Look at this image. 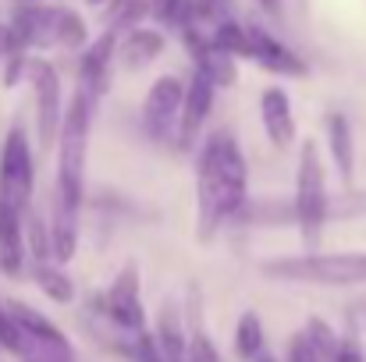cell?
Returning a JSON list of instances; mask_svg holds the SVG:
<instances>
[{"mask_svg": "<svg viewBox=\"0 0 366 362\" xmlns=\"http://www.w3.org/2000/svg\"><path fill=\"white\" fill-rule=\"evenodd\" d=\"M249 171L239 142L228 131H214L196 156V238L210 241L217 228L245 203Z\"/></svg>", "mask_w": 366, "mask_h": 362, "instance_id": "cell-1", "label": "cell"}, {"mask_svg": "<svg viewBox=\"0 0 366 362\" xmlns=\"http://www.w3.org/2000/svg\"><path fill=\"white\" fill-rule=\"evenodd\" d=\"M89 118H93V96L86 86L71 96V107L61 124V160H57V203L75 210L86 196V153H89Z\"/></svg>", "mask_w": 366, "mask_h": 362, "instance_id": "cell-2", "label": "cell"}, {"mask_svg": "<svg viewBox=\"0 0 366 362\" xmlns=\"http://www.w3.org/2000/svg\"><path fill=\"white\" fill-rule=\"evenodd\" d=\"M263 273L295 284L352 288V284H366V252H306L295 259H270L263 263Z\"/></svg>", "mask_w": 366, "mask_h": 362, "instance_id": "cell-3", "label": "cell"}, {"mask_svg": "<svg viewBox=\"0 0 366 362\" xmlns=\"http://www.w3.org/2000/svg\"><path fill=\"white\" fill-rule=\"evenodd\" d=\"M295 217H299L306 248H317L324 221H327V178H324V167H320L317 142H302L299 181H295Z\"/></svg>", "mask_w": 366, "mask_h": 362, "instance_id": "cell-4", "label": "cell"}, {"mask_svg": "<svg viewBox=\"0 0 366 362\" xmlns=\"http://www.w3.org/2000/svg\"><path fill=\"white\" fill-rule=\"evenodd\" d=\"M29 196H32V153L25 131L14 124L0 149V203L21 213L29 206Z\"/></svg>", "mask_w": 366, "mask_h": 362, "instance_id": "cell-5", "label": "cell"}, {"mask_svg": "<svg viewBox=\"0 0 366 362\" xmlns=\"http://www.w3.org/2000/svg\"><path fill=\"white\" fill-rule=\"evenodd\" d=\"M185 82L174 79V75H160L149 93H146V104H142V124L149 131V139L157 142H167L174 135V128L182 124V107H185Z\"/></svg>", "mask_w": 366, "mask_h": 362, "instance_id": "cell-6", "label": "cell"}, {"mask_svg": "<svg viewBox=\"0 0 366 362\" xmlns=\"http://www.w3.org/2000/svg\"><path fill=\"white\" fill-rule=\"evenodd\" d=\"M29 79L36 89V135H39V146L46 149L54 146V139H61V124H64L61 79L50 61H29Z\"/></svg>", "mask_w": 366, "mask_h": 362, "instance_id": "cell-7", "label": "cell"}, {"mask_svg": "<svg viewBox=\"0 0 366 362\" xmlns=\"http://www.w3.org/2000/svg\"><path fill=\"white\" fill-rule=\"evenodd\" d=\"M97 306H100V313H107L122 331L142 334L146 316H142V302H139V266H135V263H124L122 273H118L114 284H111V291H107Z\"/></svg>", "mask_w": 366, "mask_h": 362, "instance_id": "cell-8", "label": "cell"}, {"mask_svg": "<svg viewBox=\"0 0 366 362\" xmlns=\"http://www.w3.org/2000/svg\"><path fill=\"white\" fill-rule=\"evenodd\" d=\"M214 79L207 71L196 68L189 89H185V107H182V124H178V146L189 149L196 139H199V128L210 118V107H214Z\"/></svg>", "mask_w": 366, "mask_h": 362, "instance_id": "cell-9", "label": "cell"}, {"mask_svg": "<svg viewBox=\"0 0 366 362\" xmlns=\"http://www.w3.org/2000/svg\"><path fill=\"white\" fill-rule=\"evenodd\" d=\"M57 11L61 7H18L11 14V32L18 46H50L57 43Z\"/></svg>", "mask_w": 366, "mask_h": 362, "instance_id": "cell-10", "label": "cell"}, {"mask_svg": "<svg viewBox=\"0 0 366 362\" xmlns=\"http://www.w3.org/2000/svg\"><path fill=\"white\" fill-rule=\"evenodd\" d=\"M249 57L259 61L267 71H277V75H306V64L281 39L263 32L259 25H249Z\"/></svg>", "mask_w": 366, "mask_h": 362, "instance_id": "cell-11", "label": "cell"}, {"mask_svg": "<svg viewBox=\"0 0 366 362\" xmlns=\"http://www.w3.org/2000/svg\"><path fill=\"white\" fill-rule=\"evenodd\" d=\"M259 118H263V128H267V135H270V142L277 149H288L292 146V139H295V118H292V104H288L285 89H277V86L263 89V96H259Z\"/></svg>", "mask_w": 366, "mask_h": 362, "instance_id": "cell-12", "label": "cell"}, {"mask_svg": "<svg viewBox=\"0 0 366 362\" xmlns=\"http://www.w3.org/2000/svg\"><path fill=\"white\" fill-rule=\"evenodd\" d=\"M118 32L122 29H107L100 39H93V46L82 54V86L97 96V93H104L107 89V71H111V61L118 57Z\"/></svg>", "mask_w": 366, "mask_h": 362, "instance_id": "cell-13", "label": "cell"}, {"mask_svg": "<svg viewBox=\"0 0 366 362\" xmlns=\"http://www.w3.org/2000/svg\"><path fill=\"white\" fill-rule=\"evenodd\" d=\"M25 259V241H21V213L7 203H0V270L18 273Z\"/></svg>", "mask_w": 366, "mask_h": 362, "instance_id": "cell-14", "label": "cell"}, {"mask_svg": "<svg viewBox=\"0 0 366 362\" xmlns=\"http://www.w3.org/2000/svg\"><path fill=\"white\" fill-rule=\"evenodd\" d=\"M160 54H164V36L157 29H132L122 39V46H118V61L124 68H132V71L149 64V61H157Z\"/></svg>", "mask_w": 366, "mask_h": 362, "instance_id": "cell-15", "label": "cell"}, {"mask_svg": "<svg viewBox=\"0 0 366 362\" xmlns=\"http://www.w3.org/2000/svg\"><path fill=\"white\" fill-rule=\"evenodd\" d=\"M157 345L164 362H189V348H185V331H182V313L174 302H164L160 309V323H157Z\"/></svg>", "mask_w": 366, "mask_h": 362, "instance_id": "cell-16", "label": "cell"}, {"mask_svg": "<svg viewBox=\"0 0 366 362\" xmlns=\"http://www.w3.org/2000/svg\"><path fill=\"white\" fill-rule=\"evenodd\" d=\"M327 139H331V156H335V167L342 171V178L349 181L352 171H356V149H352V124L345 114H327Z\"/></svg>", "mask_w": 366, "mask_h": 362, "instance_id": "cell-17", "label": "cell"}, {"mask_svg": "<svg viewBox=\"0 0 366 362\" xmlns=\"http://www.w3.org/2000/svg\"><path fill=\"white\" fill-rule=\"evenodd\" d=\"M32 277H36V284L54 298V302H61V306H68L71 298H75V284L68 281V273L64 270H57V266H46V263H36V270H32Z\"/></svg>", "mask_w": 366, "mask_h": 362, "instance_id": "cell-18", "label": "cell"}, {"mask_svg": "<svg viewBox=\"0 0 366 362\" xmlns=\"http://www.w3.org/2000/svg\"><path fill=\"white\" fill-rule=\"evenodd\" d=\"M235 352L252 362L263 356V323H259L256 313H245L239 320V327H235Z\"/></svg>", "mask_w": 366, "mask_h": 362, "instance_id": "cell-19", "label": "cell"}, {"mask_svg": "<svg viewBox=\"0 0 366 362\" xmlns=\"http://www.w3.org/2000/svg\"><path fill=\"white\" fill-rule=\"evenodd\" d=\"M210 43L228 54V57H249V29L239 25V21H221L210 36Z\"/></svg>", "mask_w": 366, "mask_h": 362, "instance_id": "cell-20", "label": "cell"}, {"mask_svg": "<svg viewBox=\"0 0 366 362\" xmlns=\"http://www.w3.org/2000/svg\"><path fill=\"white\" fill-rule=\"evenodd\" d=\"M86 39H89L86 21H82L75 11L61 7V11H57V43H61V46H68V50H79Z\"/></svg>", "mask_w": 366, "mask_h": 362, "instance_id": "cell-21", "label": "cell"}, {"mask_svg": "<svg viewBox=\"0 0 366 362\" xmlns=\"http://www.w3.org/2000/svg\"><path fill=\"white\" fill-rule=\"evenodd\" d=\"M306 334H310L313 348L320 352V359H324V362H335V356H338V348H342V341H338V334L331 331V323H327V320L313 316V320L306 323Z\"/></svg>", "mask_w": 366, "mask_h": 362, "instance_id": "cell-22", "label": "cell"}, {"mask_svg": "<svg viewBox=\"0 0 366 362\" xmlns=\"http://www.w3.org/2000/svg\"><path fill=\"white\" fill-rule=\"evenodd\" d=\"M221 11V0H185L182 7V29H199L203 21L217 18Z\"/></svg>", "mask_w": 366, "mask_h": 362, "instance_id": "cell-23", "label": "cell"}, {"mask_svg": "<svg viewBox=\"0 0 366 362\" xmlns=\"http://www.w3.org/2000/svg\"><path fill=\"white\" fill-rule=\"evenodd\" d=\"M288 362H324L320 352L313 348V341H310L306 331H299V334L288 341Z\"/></svg>", "mask_w": 366, "mask_h": 362, "instance_id": "cell-24", "label": "cell"}, {"mask_svg": "<svg viewBox=\"0 0 366 362\" xmlns=\"http://www.w3.org/2000/svg\"><path fill=\"white\" fill-rule=\"evenodd\" d=\"M0 345L7 348V352H21V327L14 323V316L7 313V309H0Z\"/></svg>", "mask_w": 366, "mask_h": 362, "instance_id": "cell-25", "label": "cell"}, {"mask_svg": "<svg viewBox=\"0 0 366 362\" xmlns=\"http://www.w3.org/2000/svg\"><path fill=\"white\" fill-rule=\"evenodd\" d=\"M189 362H217V348L210 345V338L203 331H196L189 341Z\"/></svg>", "mask_w": 366, "mask_h": 362, "instance_id": "cell-26", "label": "cell"}, {"mask_svg": "<svg viewBox=\"0 0 366 362\" xmlns=\"http://www.w3.org/2000/svg\"><path fill=\"white\" fill-rule=\"evenodd\" d=\"M335 362H366L363 359V348L349 338V341H342V348H338V356H335Z\"/></svg>", "mask_w": 366, "mask_h": 362, "instance_id": "cell-27", "label": "cell"}, {"mask_svg": "<svg viewBox=\"0 0 366 362\" xmlns=\"http://www.w3.org/2000/svg\"><path fill=\"white\" fill-rule=\"evenodd\" d=\"M259 7L270 11V14H277V11H281V0H259Z\"/></svg>", "mask_w": 366, "mask_h": 362, "instance_id": "cell-28", "label": "cell"}, {"mask_svg": "<svg viewBox=\"0 0 366 362\" xmlns=\"http://www.w3.org/2000/svg\"><path fill=\"white\" fill-rule=\"evenodd\" d=\"M256 362H274V359H270V356H259V359H256Z\"/></svg>", "mask_w": 366, "mask_h": 362, "instance_id": "cell-29", "label": "cell"}, {"mask_svg": "<svg viewBox=\"0 0 366 362\" xmlns=\"http://www.w3.org/2000/svg\"><path fill=\"white\" fill-rule=\"evenodd\" d=\"M89 4H104V0H89Z\"/></svg>", "mask_w": 366, "mask_h": 362, "instance_id": "cell-30", "label": "cell"}]
</instances>
